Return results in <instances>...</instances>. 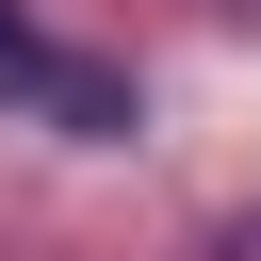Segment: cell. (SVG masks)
Here are the masks:
<instances>
[{
  "label": "cell",
  "instance_id": "1",
  "mask_svg": "<svg viewBox=\"0 0 261 261\" xmlns=\"http://www.w3.org/2000/svg\"><path fill=\"white\" fill-rule=\"evenodd\" d=\"M0 98H49V114H82V130H114V82H82V65H65L16 0H0Z\"/></svg>",
  "mask_w": 261,
  "mask_h": 261
},
{
  "label": "cell",
  "instance_id": "2",
  "mask_svg": "<svg viewBox=\"0 0 261 261\" xmlns=\"http://www.w3.org/2000/svg\"><path fill=\"white\" fill-rule=\"evenodd\" d=\"M228 261H261V212H245V228H228Z\"/></svg>",
  "mask_w": 261,
  "mask_h": 261
}]
</instances>
